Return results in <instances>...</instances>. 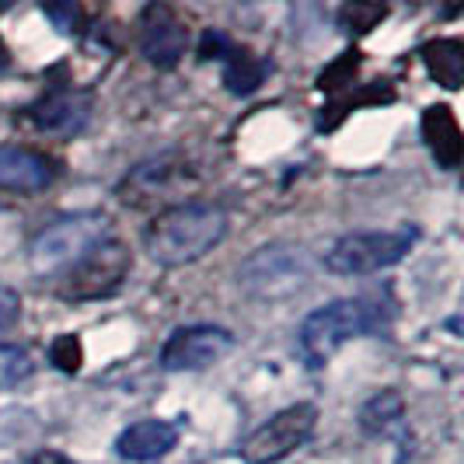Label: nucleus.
Instances as JSON below:
<instances>
[{"mask_svg": "<svg viewBox=\"0 0 464 464\" xmlns=\"http://www.w3.org/2000/svg\"><path fill=\"white\" fill-rule=\"evenodd\" d=\"M227 234V213L213 203H182L158 213L143 234V248L158 266H188L213 252Z\"/></svg>", "mask_w": 464, "mask_h": 464, "instance_id": "f257e3e1", "label": "nucleus"}, {"mask_svg": "<svg viewBox=\"0 0 464 464\" xmlns=\"http://www.w3.org/2000/svg\"><path fill=\"white\" fill-rule=\"evenodd\" d=\"M377 328H384V318H381V307L373 301H367V297H356V301H332L304 318L297 346H301L304 363H307L311 371H322L328 360L346 346L349 339L371 335Z\"/></svg>", "mask_w": 464, "mask_h": 464, "instance_id": "f03ea898", "label": "nucleus"}, {"mask_svg": "<svg viewBox=\"0 0 464 464\" xmlns=\"http://www.w3.org/2000/svg\"><path fill=\"white\" fill-rule=\"evenodd\" d=\"M105 237H109V220L98 213H77L67 220H56L46 231L35 234V241L28 248V266L35 276L60 279L70 266H77Z\"/></svg>", "mask_w": 464, "mask_h": 464, "instance_id": "7ed1b4c3", "label": "nucleus"}, {"mask_svg": "<svg viewBox=\"0 0 464 464\" xmlns=\"http://www.w3.org/2000/svg\"><path fill=\"white\" fill-rule=\"evenodd\" d=\"M130 269H133L130 248L116 237H105L102 245H94L77 266H70L67 273L56 279V297L70 304L112 297L122 286V279L130 276Z\"/></svg>", "mask_w": 464, "mask_h": 464, "instance_id": "20e7f679", "label": "nucleus"}, {"mask_svg": "<svg viewBox=\"0 0 464 464\" xmlns=\"http://www.w3.org/2000/svg\"><path fill=\"white\" fill-rule=\"evenodd\" d=\"M416 245L412 227H398V231H363L339 237L325 252V269L335 276H367L381 273L388 266H395L409 256V248Z\"/></svg>", "mask_w": 464, "mask_h": 464, "instance_id": "39448f33", "label": "nucleus"}, {"mask_svg": "<svg viewBox=\"0 0 464 464\" xmlns=\"http://www.w3.org/2000/svg\"><path fill=\"white\" fill-rule=\"evenodd\" d=\"M318 426V409L314 405H290L269 419L266 426H258L248 440L241 443V458L245 464H276L283 458H290L297 447L311 440Z\"/></svg>", "mask_w": 464, "mask_h": 464, "instance_id": "423d86ee", "label": "nucleus"}, {"mask_svg": "<svg viewBox=\"0 0 464 464\" xmlns=\"http://www.w3.org/2000/svg\"><path fill=\"white\" fill-rule=\"evenodd\" d=\"M234 349V335L220 325H188L171 332L161 349L164 371H207Z\"/></svg>", "mask_w": 464, "mask_h": 464, "instance_id": "0eeeda50", "label": "nucleus"}, {"mask_svg": "<svg viewBox=\"0 0 464 464\" xmlns=\"http://www.w3.org/2000/svg\"><path fill=\"white\" fill-rule=\"evenodd\" d=\"M188 46V28L179 18L171 7H161V4H150L143 11V22H140V49L143 56L161 70H171L182 56H186Z\"/></svg>", "mask_w": 464, "mask_h": 464, "instance_id": "6e6552de", "label": "nucleus"}, {"mask_svg": "<svg viewBox=\"0 0 464 464\" xmlns=\"http://www.w3.org/2000/svg\"><path fill=\"white\" fill-rule=\"evenodd\" d=\"M297 252H301V248H283V245L258 248L256 256L245 262V269L237 273V279H241L252 294H262V297H273L276 286L294 290V286H301V279H304V266Z\"/></svg>", "mask_w": 464, "mask_h": 464, "instance_id": "1a4fd4ad", "label": "nucleus"}, {"mask_svg": "<svg viewBox=\"0 0 464 464\" xmlns=\"http://www.w3.org/2000/svg\"><path fill=\"white\" fill-rule=\"evenodd\" d=\"M32 122L43 130V133H56V137H73L88 126L92 119V102L88 94L81 92H49L46 98H39L32 109H28Z\"/></svg>", "mask_w": 464, "mask_h": 464, "instance_id": "9d476101", "label": "nucleus"}, {"mask_svg": "<svg viewBox=\"0 0 464 464\" xmlns=\"http://www.w3.org/2000/svg\"><path fill=\"white\" fill-rule=\"evenodd\" d=\"M53 182V164L39 150L0 143V188L7 192H43Z\"/></svg>", "mask_w": 464, "mask_h": 464, "instance_id": "9b49d317", "label": "nucleus"}, {"mask_svg": "<svg viewBox=\"0 0 464 464\" xmlns=\"http://www.w3.org/2000/svg\"><path fill=\"white\" fill-rule=\"evenodd\" d=\"M179 443V426L164 419H140L126 426L116 440V454L126 461H158Z\"/></svg>", "mask_w": 464, "mask_h": 464, "instance_id": "f8f14e48", "label": "nucleus"}, {"mask_svg": "<svg viewBox=\"0 0 464 464\" xmlns=\"http://www.w3.org/2000/svg\"><path fill=\"white\" fill-rule=\"evenodd\" d=\"M422 140L430 147V154L437 158L440 168H458L464 158V137H461V126L454 112L447 105H430L422 112Z\"/></svg>", "mask_w": 464, "mask_h": 464, "instance_id": "ddd939ff", "label": "nucleus"}, {"mask_svg": "<svg viewBox=\"0 0 464 464\" xmlns=\"http://www.w3.org/2000/svg\"><path fill=\"white\" fill-rule=\"evenodd\" d=\"M422 63L430 70V77L447 88L458 92L464 84V46L458 39H433L422 46Z\"/></svg>", "mask_w": 464, "mask_h": 464, "instance_id": "4468645a", "label": "nucleus"}, {"mask_svg": "<svg viewBox=\"0 0 464 464\" xmlns=\"http://www.w3.org/2000/svg\"><path fill=\"white\" fill-rule=\"evenodd\" d=\"M266 73H269V63L262 56H256L252 49H231L224 56V84L237 98L258 92L262 81H266Z\"/></svg>", "mask_w": 464, "mask_h": 464, "instance_id": "2eb2a0df", "label": "nucleus"}, {"mask_svg": "<svg viewBox=\"0 0 464 464\" xmlns=\"http://www.w3.org/2000/svg\"><path fill=\"white\" fill-rule=\"evenodd\" d=\"M401 416H405V398L398 395L395 388H388V392H377L371 401H363L360 430L371 433V437H384L401 422Z\"/></svg>", "mask_w": 464, "mask_h": 464, "instance_id": "dca6fc26", "label": "nucleus"}, {"mask_svg": "<svg viewBox=\"0 0 464 464\" xmlns=\"http://www.w3.org/2000/svg\"><path fill=\"white\" fill-rule=\"evenodd\" d=\"M392 98H395V92H392V88L371 84V88H363L360 94H346V98H335V102H332L328 109H322V119H318V126H322V130H335V126H339V122H343V119H346L349 112L356 109V105H381V102L388 105Z\"/></svg>", "mask_w": 464, "mask_h": 464, "instance_id": "f3484780", "label": "nucleus"}, {"mask_svg": "<svg viewBox=\"0 0 464 464\" xmlns=\"http://www.w3.org/2000/svg\"><path fill=\"white\" fill-rule=\"evenodd\" d=\"M388 18V7L384 4H371V0H353L339 11V24L346 28L349 35H367L371 28Z\"/></svg>", "mask_w": 464, "mask_h": 464, "instance_id": "a211bd4d", "label": "nucleus"}, {"mask_svg": "<svg viewBox=\"0 0 464 464\" xmlns=\"http://www.w3.org/2000/svg\"><path fill=\"white\" fill-rule=\"evenodd\" d=\"M32 356L18 346H4L0 343V392L18 388L24 377H32Z\"/></svg>", "mask_w": 464, "mask_h": 464, "instance_id": "6ab92c4d", "label": "nucleus"}, {"mask_svg": "<svg viewBox=\"0 0 464 464\" xmlns=\"http://www.w3.org/2000/svg\"><path fill=\"white\" fill-rule=\"evenodd\" d=\"M360 63H363V56H360L356 49L343 53L332 67H325L322 73H318V88H322V92H332V94L349 88V84H353V77H356V70H360Z\"/></svg>", "mask_w": 464, "mask_h": 464, "instance_id": "aec40b11", "label": "nucleus"}, {"mask_svg": "<svg viewBox=\"0 0 464 464\" xmlns=\"http://www.w3.org/2000/svg\"><path fill=\"white\" fill-rule=\"evenodd\" d=\"M49 363L60 373H77L84 363V346L77 335H56L49 343Z\"/></svg>", "mask_w": 464, "mask_h": 464, "instance_id": "412c9836", "label": "nucleus"}, {"mask_svg": "<svg viewBox=\"0 0 464 464\" xmlns=\"http://www.w3.org/2000/svg\"><path fill=\"white\" fill-rule=\"evenodd\" d=\"M231 49L234 46L227 43V35H224L220 28H207V35H203V43H199V60H224Z\"/></svg>", "mask_w": 464, "mask_h": 464, "instance_id": "4be33fe9", "label": "nucleus"}, {"mask_svg": "<svg viewBox=\"0 0 464 464\" xmlns=\"http://www.w3.org/2000/svg\"><path fill=\"white\" fill-rule=\"evenodd\" d=\"M43 14L53 18L60 32H77V22H81V11L73 4H49V7H43Z\"/></svg>", "mask_w": 464, "mask_h": 464, "instance_id": "5701e85b", "label": "nucleus"}, {"mask_svg": "<svg viewBox=\"0 0 464 464\" xmlns=\"http://www.w3.org/2000/svg\"><path fill=\"white\" fill-rule=\"evenodd\" d=\"M22 314V297L11 286H0V328H7Z\"/></svg>", "mask_w": 464, "mask_h": 464, "instance_id": "b1692460", "label": "nucleus"}, {"mask_svg": "<svg viewBox=\"0 0 464 464\" xmlns=\"http://www.w3.org/2000/svg\"><path fill=\"white\" fill-rule=\"evenodd\" d=\"M32 464H73L70 458H63L60 450H39L35 458H32Z\"/></svg>", "mask_w": 464, "mask_h": 464, "instance_id": "393cba45", "label": "nucleus"}]
</instances>
